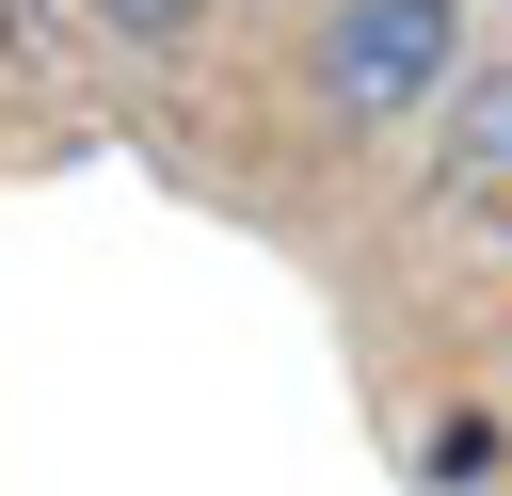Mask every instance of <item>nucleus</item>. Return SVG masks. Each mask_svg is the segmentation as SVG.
Instances as JSON below:
<instances>
[{
    "label": "nucleus",
    "instance_id": "nucleus-2",
    "mask_svg": "<svg viewBox=\"0 0 512 496\" xmlns=\"http://www.w3.org/2000/svg\"><path fill=\"white\" fill-rule=\"evenodd\" d=\"M432 176H448V192H512V64H480V80L448 96V144H432Z\"/></svg>",
    "mask_w": 512,
    "mask_h": 496
},
{
    "label": "nucleus",
    "instance_id": "nucleus-3",
    "mask_svg": "<svg viewBox=\"0 0 512 496\" xmlns=\"http://www.w3.org/2000/svg\"><path fill=\"white\" fill-rule=\"evenodd\" d=\"M96 16H112V32H176L192 0H96Z\"/></svg>",
    "mask_w": 512,
    "mask_h": 496
},
{
    "label": "nucleus",
    "instance_id": "nucleus-1",
    "mask_svg": "<svg viewBox=\"0 0 512 496\" xmlns=\"http://www.w3.org/2000/svg\"><path fill=\"white\" fill-rule=\"evenodd\" d=\"M448 80H464V16H448V0H336V16H320V96H336L352 128H384V112L448 96Z\"/></svg>",
    "mask_w": 512,
    "mask_h": 496
}]
</instances>
